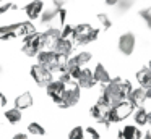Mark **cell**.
I'll return each instance as SVG.
<instances>
[{"label":"cell","instance_id":"6da1fadb","mask_svg":"<svg viewBox=\"0 0 151 139\" xmlns=\"http://www.w3.org/2000/svg\"><path fill=\"white\" fill-rule=\"evenodd\" d=\"M132 91V84L127 79H122V78H115L111 79L107 84H104V89H102V96L101 100H104L107 105H115L120 100H125L127 96Z\"/></svg>","mask_w":151,"mask_h":139},{"label":"cell","instance_id":"7a4b0ae2","mask_svg":"<svg viewBox=\"0 0 151 139\" xmlns=\"http://www.w3.org/2000/svg\"><path fill=\"white\" fill-rule=\"evenodd\" d=\"M37 63L46 66L47 70L54 71H63L65 70V61H67V57H60L57 55L52 48H44V50H39L37 52Z\"/></svg>","mask_w":151,"mask_h":139},{"label":"cell","instance_id":"3957f363","mask_svg":"<svg viewBox=\"0 0 151 139\" xmlns=\"http://www.w3.org/2000/svg\"><path fill=\"white\" fill-rule=\"evenodd\" d=\"M99 36V31L94 29L93 26L89 24H78L73 28V34H72V39L73 42H76L78 45H85V44H89V42L96 41Z\"/></svg>","mask_w":151,"mask_h":139},{"label":"cell","instance_id":"277c9868","mask_svg":"<svg viewBox=\"0 0 151 139\" xmlns=\"http://www.w3.org/2000/svg\"><path fill=\"white\" fill-rule=\"evenodd\" d=\"M80 89L81 87L75 81L65 83V91H63V96L60 99V102L57 103V107H60V108H70V107L76 105L80 100Z\"/></svg>","mask_w":151,"mask_h":139},{"label":"cell","instance_id":"5b68a950","mask_svg":"<svg viewBox=\"0 0 151 139\" xmlns=\"http://www.w3.org/2000/svg\"><path fill=\"white\" fill-rule=\"evenodd\" d=\"M132 112H133V105H132L128 100H120V102H117L115 105H112L111 110H109V121L111 123L122 121V120H125Z\"/></svg>","mask_w":151,"mask_h":139},{"label":"cell","instance_id":"8992f818","mask_svg":"<svg viewBox=\"0 0 151 139\" xmlns=\"http://www.w3.org/2000/svg\"><path fill=\"white\" fill-rule=\"evenodd\" d=\"M42 50V45H41V32H31L24 37L23 47H21V52L28 57H36L37 52Z\"/></svg>","mask_w":151,"mask_h":139},{"label":"cell","instance_id":"52a82bcc","mask_svg":"<svg viewBox=\"0 0 151 139\" xmlns=\"http://www.w3.org/2000/svg\"><path fill=\"white\" fill-rule=\"evenodd\" d=\"M29 73H31V78L34 79V83H36L39 87H46L47 84H49L50 81L54 79L52 71L47 70L46 66H42V65H39V63L33 65Z\"/></svg>","mask_w":151,"mask_h":139},{"label":"cell","instance_id":"ba28073f","mask_svg":"<svg viewBox=\"0 0 151 139\" xmlns=\"http://www.w3.org/2000/svg\"><path fill=\"white\" fill-rule=\"evenodd\" d=\"M109 110H111V105H107L104 100L99 99L98 102L91 107V115H93V118L98 120L99 123H104L106 126H109L111 125V121H109Z\"/></svg>","mask_w":151,"mask_h":139},{"label":"cell","instance_id":"9c48e42d","mask_svg":"<svg viewBox=\"0 0 151 139\" xmlns=\"http://www.w3.org/2000/svg\"><path fill=\"white\" fill-rule=\"evenodd\" d=\"M63 91H65V83H63V81H60V79H52V81H50V83L46 86L47 96L52 99V102L55 103V105L60 102V99H62Z\"/></svg>","mask_w":151,"mask_h":139},{"label":"cell","instance_id":"30bf717a","mask_svg":"<svg viewBox=\"0 0 151 139\" xmlns=\"http://www.w3.org/2000/svg\"><path fill=\"white\" fill-rule=\"evenodd\" d=\"M50 48H52L57 55H60V57H70V53H72V50H73V41L68 37H62V36H60V37L52 44Z\"/></svg>","mask_w":151,"mask_h":139},{"label":"cell","instance_id":"8fae6325","mask_svg":"<svg viewBox=\"0 0 151 139\" xmlns=\"http://www.w3.org/2000/svg\"><path fill=\"white\" fill-rule=\"evenodd\" d=\"M75 83L78 84L80 87H83V89H91V87L96 84L94 76H93V71L81 66L80 71L76 73V76H75Z\"/></svg>","mask_w":151,"mask_h":139},{"label":"cell","instance_id":"7c38bea8","mask_svg":"<svg viewBox=\"0 0 151 139\" xmlns=\"http://www.w3.org/2000/svg\"><path fill=\"white\" fill-rule=\"evenodd\" d=\"M60 34H62V29H60V28H54V26L50 29H47V31L41 32V45H42V50H44V48H50V47H52V44L60 37Z\"/></svg>","mask_w":151,"mask_h":139},{"label":"cell","instance_id":"4fadbf2b","mask_svg":"<svg viewBox=\"0 0 151 139\" xmlns=\"http://www.w3.org/2000/svg\"><path fill=\"white\" fill-rule=\"evenodd\" d=\"M135 36L132 32H127V34H122L120 39H119V50L124 55H132L135 50Z\"/></svg>","mask_w":151,"mask_h":139},{"label":"cell","instance_id":"5bb4252c","mask_svg":"<svg viewBox=\"0 0 151 139\" xmlns=\"http://www.w3.org/2000/svg\"><path fill=\"white\" fill-rule=\"evenodd\" d=\"M128 102L132 103L133 107H143V103L148 100V96H146V89L145 87H138V89H132L130 94L127 96Z\"/></svg>","mask_w":151,"mask_h":139},{"label":"cell","instance_id":"9a60e30c","mask_svg":"<svg viewBox=\"0 0 151 139\" xmlns=\"http://www.w3.org/2000/svg\"><path fill=\"white\" fill-rule=\"evenodd\" d=\"M42 10H44V2L42 0H31V2L24 6V13H26V16L29 19L39 18L41 13H42Z\"/></svg>","mask_w":151,"mask_h":139},{"label":"cell","instance_id":"2e32d148","mask_svg":"<svg viewBox=\"0 0 151 139\" xmlns=\"http://www.w3.org/2000/svg\"><path fill=\"white\" fill-rule=\"evenodd\" d=\"M93 76H94V81H96V83L102 84V86H104V84H107L109 81L112 79L111 74H109V71L104 68V65H102V63H98V65H96V68L93 70Z\"/></svg>","mask_w":151,"mask_h":139},{"label":"cell","instance_id":"e0dca14e","mask_svg":"<svg viewBox=\"0 0 151 139\" xmlns=\"http://www.w3.org/2000/svg\"><path fill=\"white\" fill-rule=\"evenodd\" d=\"M91 60V53L89 52H81V53L75 55V57H67V61H65V66H83L86 65L88 61Z\"/></svg>","mask_w":151,"mask_h":139},{"label":"cell","instance_id":"ac0fdd59","mask_svg":"<svg viewBox=\"0 0 151 139\" xmlns=\"http://www.w3.org/2000/svg\"><path fill=\"white\" fill-rule=\"evenodd\" d=\"M119 139H141V131L137 128V126H125L124 129L119 131Z\"/></svg>","mask_w":151,"mask_h":139},{"label":"cell","instance_id":"d6986e66","mask_svg":"<svg viewBox=\"0 0 151 139\" xmlns=\"http://www.w3.org/2000/svg\"><path fill=\"white\" fill-rule=\"evenodd\" d=\"M33 96H31V92H23V94H20V96L15 99V107H17L18 110H26V108H29L31 105H33Z\"/></svg>","mask_w":151,"mask_h":139},{"label":"cell","instance_id":"ffe728a7","mask_svg":"<svg viewBox=\"0 0 151 139\" xmlns=\"http://www.w3.org/2000/svg\"><path fill=\"white\" fill-rule=\"evenodd\" d=\"M137 79H138V83H140L141 87H145V89H151V70L148 66L141 68V70L138 71Z\"/></svg>","mask_w":151,"mask_h":139},{"label":"cell","instance_id":"44dd1931","mask_svg":"<svg viewBox=\"0 0 151 139\" xmlns=\"http://www.w3.org/2000/svg\"><path fill=\"white\" fill-rule=\"evenodd\" d=\"M5 118H7V121L10 125H18L21 121V110H18L17 107L5 110Z\"/></svg>","mask_w":151,"mask_h":139},{"label":"cell","instance_id":"7402d4cb","mask_svg":"<svg viewBox=\"0 0 151 139\" xmlns=\"http://www.w3.org/2000/svg\"><path fill=\"white\" fill-rule=\"evenodd\" d=\"M28 131H29V134H34V136H44L46 134V128H44L42 125H39L37 121H33L28 125Z\"/></svg>","mask_w":151,"mask_h":139},{"label":"cell","instance_id":"603a6c76","mask_svg":"<svg viewBox=\"0 0 151 139\" xmlns=\"http://www.w3.org/2000/svg\"><path fill=\"white\" fill-rule=\"evenodd\" d=\"M135 121H137L138 125H146L148 123V112L143 107H138V112L135 113Z\"/></svg>","mask_w":151,"mask_h":139},{"label":"cell","instance_id":"cb8c5ba5","mask_svg":"<svg viewBox=\"0 0 151 139\" xmlns=\"http://www.w3.org/2000/svg\"><path fill=\"white\" fill-rule=\"evenodd\" d=\"M68 139H85V129L81 126H75L68 133Z\"/></svg>","mask_w":151,"mask_h":139},{"label":"cell","instance_id":"d4e9b609","mask_svg":"<svg viewBox=\"0 0 151 139\" xmlns=\"http://www.w3.org/2000/svg\"><path fill=\"white\" fill-rule=\"evenodd\" d=\"M135 3V0H117V8L119 11H127L128 8H132V5Z\"/></svg>","mask_w":151,"mask_h":139},{"label":"cell","instance_id":"484cf974","mask_svg":"<svg viewBox=\"0 0 151 139\" xmlns=\"http://www.w3.org/2000/svg\"><path fill=\"white\" fill-rule=\"evenodd\" d=\"M98 21L102 24V28H104V29H109L112 26V21L109 19V16L106 15V13H99V15H98Z\"/></svg>","mask_w":151,"mask_h":139},{"label":"cell","instance_id":"4316f807","mask_svg":"<svg viewBox=\"0 0 151 139\" xmlns=\"http://www.w3.org/2000/svg\"><path fill=\"white\" fill-rule=\"evenodd\" d=\"M140 16L145 19V23L148 24V28L151 29V6H148V8L141 10V11H140Z\"/></svg>","mask_w":151,"mask_h":139},{"label":"cell","instance_id":"83f0119b","mask_svg":"<svg viewBox=\"0 0 151 139\" xmlns=\"http://www.w3.org/2000/svg\"><path fill=\"white\" fill-rule=\"evenodd\" d=\"M10 10H17V5L15 3H12V2H8V3H0V15H4V13H7V11H10Z\"/></svg>","mask_w":151,"mask_h":139},{"label":"cell","instance_id":"f1b7e54d","mask_svg":"<svg viewBox=\"0 0 151 139\" xmlns=\"http://www.w3.org/2000/svg\"><path fill=\"white\" fill-rule=\"evenodd\" d=\"M85 133H88V134L91 136V139H101V136H99V133L96 131L94 128H91V126H88V128L85 129Z\"/></svg>","mask_w":151,"mask_h":139},{"label":"cell","instance_id":"f546056e","mask_svg":"<svg viewBox=\"0 0 151 139\" xmlns=\"http://www.w3.org/2000/svg\"><path fill=\"white\" fill-rule=\"evenodd\" d=\"M5 105H7V97L0 92V107H5Z\"/></svg>","mask_w":151,"mask_h":139},{"label":"cell","instance_id":"4dcf8cb0","mask_svg":"<svg viewBox=\"0 0 151 139\" xmlns=\"http://www.w3.org/2000/svg\"><path fill=\"white\" fill-rule=\"evenodd\" d=\"M12 139H29V138H28L26 134H23V133H18V134H15Z\"/></svg>","mask_w":151,"mask_h":139},{"label":"cell","instance_id":"1f68e13d","mask_svg":"<svg viewBox=\"0 0 151 139\" xmlns=\"http://www.w3.org/2000/svg\"><path fill=\"white\" fill-rule=\"evenodd\" d=\"M106 3H107V5H115V3H117V0H104Z\"/></svg>","mask_w":151,"mask_h":139},{"label":"cell","instance_id":"d6a6232c","mask_svg":"<svg viewBox=\"0 0 151 139\" xmlns=\"http://www.w3.org/2000/svg\"><path fill=\"white\" fill-rule=\"evenodd\" d=\"M143 139H151V129L146 133V134H145V138H143Z\"/></svg>","mask_w":151,"mask_h":139},{"label":"cell","instance_id":"836d02e7","mask_svg":"<svg viewBox=\"0 0 151 139\" xmlns=\"http://www.w3.org/2000/svg\"><path fill=\"white\" fill-rule=\"evenodd\" d=\"M146 96H148V99H151V89H146Z\"/></svg>","mask_w":151,"mask_h":139},{"label":"cell","instance_id":"e575fe53","mask_svg":"<svg viewBox=\"0 0 151 139\" xmlns=\"http://www.w3.org/2000/svg\"><path fill=\"white\" fill-rule=\"evenodd\" d=\"M148 123L151 125V112H148Z\"/></svg>","mask_w":151,"mask_h":139},{"label":"cell","instance_id":"d590c367","mask_svg":"<svg viewBox=\"0 0 151 139\" xmlns=\"http://www.w3.org/2000/svg\"><path fill=\"white\" fill-rule=\"evenodd\" d=\"M148 68H150V70H151V60H150V63H148Z\"/></svg>","mask_w":151,"mask_h":139},{"label":"cell","instance_id":"8d00e7d4","mask_svg":"<svg viewBox=\"0 0 151 139\" xmlns=\"http://www.w3.org/2000/svg\"><path fill=\"white\" fill-rule=\"evenodd\" d=\"M0 74H2V66H0Z\"/></svg>","mask_w":151,"mask_h":139},{"label":"cell","instance_id":"74e56055","mask_svg":"<svg viewBox=\"0 0 151 139\" xmlns=\"http://www.w3.org/2000/svg\"><path fill=\"white\" fill-rule=\"evenodd\" d=\"M2 2H5V0H0V3H2Z\"/></svg>","mask_w":151,"mask_h":139}]
</instances>
